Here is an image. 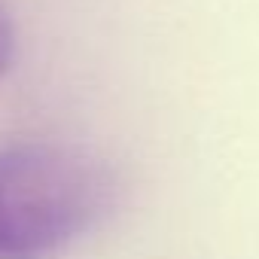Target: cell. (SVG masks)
Instances as JSON below:
<instances>
[{"label": "cell", "instance_id": "obj_2", "mask_svg": "<svg viewBox=\"0 0 259 259\" xmlns=\"http://www.w3.org/2000/svg\"><path fill=\"white\" fill-rule=\"evenodd\" d=\"M10 52H13V28H10L4 7H0V76H4V70L10 64Z\"/></svg>", "mask_w": 259, "mask_h": 259}, {"label": "cell", "instance_id": "obj_1", "mask_svg": "<svg viewBox=\"0 0 259 259\" xmlns=\"http://www.w3.org/2000/svg\"><path fill=\"white\" fill-rule=\"evenodd\" d=\"M113 204L98 156L25 144L0 150V259H49L92 232Z\"/></svg>", "mask_w": 259, "mask_h": 259}]
</instances>
